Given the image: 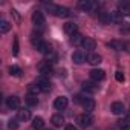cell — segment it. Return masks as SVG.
Here are the masks:
<instances>
[{"mask_svg":"<svg viewBox=\"0 0 130 130\" xmlns=\"http://www.w3.org/2000/svg\"><path fill=\"white\" fill-rule=\"evenodd\" d=\"M112 112H113L115 115H121V113L124 112V104L119 103V101H115V103L112 104Z\"/></svg>","mask_w":130,"mask_h":130,"instance_id":"cell-19","label":"cell"},{"mask_svg":"<svg viewBox=\"0 0 130 130\" xmlns=\"http://www.w3.org/2000/svg\"><path fill=\"white\" fill-rule=\"evenodd\" d=\"M86 60H87V55H86L84 51H75V52L72 54V61H74L75 64H81V63H84Z\"/></svg>","mask_w":130,"mask_h":130,"instance_id":"cell-7","label":"cell"},{"mask_svg":"<svg viewBox=\"0 0 130 130\" xmlns=\"http://www.w3.org/2000/svg\"><path fill=\"white\" fill-rule=\"evenodd\" d=\"M110 17H112V22H119L122 15L119 14V11H113V12H110Z\"/></svg>","mask_w":130,"mask_h":130,"instance_id":"cell-29","label":"cell"},{"mask_svg":"<svg viewBox=\"0 0 130 130\" xmlns=\"http://www.w3.org/2000/svg\"><path fill=\"white\" fill-rule=\"evenodd\" d=\"M122 130H130V125H125V127H122Z\"/></svg>","mask_w":130,"mask_h":130,"instance_id":"cell-35","label":"cell"},{"mask_svg":"<svg viewBox=\"0 0 130 130\" xmlns=\"http://www.w3.org/2000/svg\"><path fill=\"white\" fill-rule=\"evenodd\" d=\"M6 106H8L9 109H19V107H20V98L15 96V95L6 98Z\"/></svg>","mask_w":130,"mask_h":130,"instance_id":"cell-12","label":"cell"},{"mask_svg":"<svg viewBox=\"0 0 130 130\" xmlns=\"http://www.w3.org/2000/svg\"><path fill=\"white\" fill-rule=\"evenodd\" d=\"M68 104H69V100H68L66 96H58V98H55V101H54V107H55L57 110L66 109Z\"/></svg>","mask_w":130,"mask_h":130,"instance_id":"cell-8","label":"cell"},{"mask_svg":"<svg viewBox=\"0 0 130 130\" xmlns=\"http://www.w3.org/2000/svg\"><path fill=\"white\" fill-rule=\"evenodd\" d=\"M125 121H127V122H130V115L127 116V119H125Z\"/></svg>","mask_w":130,"mask_h":130,"instance_id":"cell-36","label":"cell"},{"mask_svg":"<svg viewBox=\"0 0 130 130\" xmlns=\"http://www.w3.org/2000/svg\"><path fill=\"white\" fill-rule=\"evenodd\" d=\"M81 106H83V109L86 110V113H90V112L95 110V101H93L92 98H84L83 103H81Z\"/></svg>","mask_w":130,"mask_h":130,"instance_id":"cell-11","label":"cell"},{"mask_svg":"<svg viewBox=\"0 0 130 130\" xmlns=\"http://www.w3.org/2000/svg\"><path fill=\"white\" fill-rule=\"evenodd\" d=\"M37 84H38V87H40L41 92H49V90L52 89V83H51L46 77H40V78L37 80Z\"/></svg>","mask_w":130,"mask_h":130,"instance_id":"cell-5","label":"cell"},{"mask_svg":"<svg viewBox=\"0 0 130 130\" xmlns=\"http://www.w3.org/2000/svg\"><path fill=\"white\" fill-rule=\"evenodd\" d=\"M29 118H31V112L29 110H26V109L19 110V113H17V119L19 121H28Z\"/></svg>","mask_w":130,"mask_h":130,"instance_id":"cell-20","label":"cell"},{"mask_svg":"<svg viewBox=\"0 0 130 130\" xmlns=\"http://www.w3.org/2000/svg\"><path fill=\"white\" fill-rule=\"evenodd\" d=\"M115 78H116V81H119V83H122V81H124V74H122L121 71H118V72L115 74Z\"/></svg>","mask_w":130,"mask_h":130,"instance_id":"cell-31","label":"cell"},{"mask_svg":"<svg viewBox=\"0 0 130 130\" xmlns=\"http://www.w3.org/2000/svg\"><path fill=\"white\" fill-rule=\"evenodd\" d=\"M122 49L125 52H130V41H122Z\"/></svg>","mask_w":130,"mask_h":130,"instance_id":"cell-33","label":"cell"},{"mask_svg":"<svg viewBox=\"0 0 130 130\" xmlns=\"http://www.w3.org/2000/svg\"><path fill=\"white\" fill-rule=\"evenodd\" d=\"M9 74L14 75V77H20V75H22V69H20L19 66H11V68H9Z\"/></svg>","mask_w":130,"mask_h":130,"instance_id":"cell-27","label":"cell"},{"mask_svg":"<svg viewBox=\"0 0 130 130\" xmlns=\"http://www.w3.org/2000/svg\"><path fill=\"white\" fill-rule=\"evenodd\" d=\"M31 43H32V46L37 49L41 43H43V38H41V35L40 34H35V32H32L31 34Z\"/></svg>","mask_w":130,"mask_h":130,"instance_id":"cell-15","label":"cell"},{"mask_svg":"<svg viewBox=\"0 0 130 130\" xmlns=\"http://www.w3.org/2000/svg\"><path fill=\"white\" fill-rule=\"evenodd\" d=\"M78 6H80L83 11H92V9L95 8V3L89 2V0H81V2L78 3Z\"/></svg>","mask_w":130,"mask_h":130,"instance_id":"cell-18","label":"cell"},{"mask_svg":"<svg viewBox=\"0 0 130 130\" xmlns=\"http://www.w3.org/2000/svg\"><path fill=\"white\" fill-rule=\"evenodd\" d=\"M103 61V57L101 55H98V54H89L87 55V63L89 64H92V66H98V64Z\"/></svg>","mask_w":130,"mask_h":130,"instance_id":"cell-13","label":"cell"},{"mask_svg":"<svg viewBox=\"0 0 130 130\" xmlns=\"http://www.w3.org/2000/svg\"><path fill=\"white\" fill-rule=\"evenodd\" d=\"M38 69H40L41 77H49L52 74V61H43L38 66Z\"/></svg>","mask_w":130,"mask_h":130,"instance_id":"cell-4","label":"cell"},{"mask_svg":"<svg viewBox=\"0 0 130 130\" xmlns=\"http://www.w3.org/2000/svg\"><path fill=\"white\" fill-rule=\"evenodd\" d=\"M47 11L51 12V14H54V15H57V17H68L71 12H69V9L66 8V6H60V5H47Z\"/></svg>","mask_w":130,"mask_h":130,"instance_id":"cell-1","label":"cell"},{"mask_svg":"<svg viewBox=\"0 0 130 130\" xmlns=\"http://www.w3.org/2000/svg\"><path fill=\"white\" fill-rule=\"evenodd\" d=\"M83 90L87 92V93H95V92H98V83H95V81H86L83 84Z\"/></svg>","mask_w":130,"mask_h":130,"instance_id":"cell-10","label":"cell"},{"mask_svg":"<svg viewBox=\"0 0 130 130\" xmlns=\"http://www.w3.org/2000/svg\"><path fill=\"white\" fill-rule=\"evenodd\" d=\"M12 54H14V55H17V54H19V38H17V37L14 38V46H12Z\"/></svg>","mask_w":130,"mask_h":130,"instance_id":"cell-30","label":"cell"},{"mask_svg":"<svg viewBox=\"0 0 130 130\" xmlns=\"http://www.w3.org/2000/svg\"><path fill=\"white\" fill-rule=\"evenodd\" d=\"M100 20H101L103 23H110V22H112L110 12H101V14H100Z\"/></svg>","mask_w":130,"mask_h":130,"instance_id":"cell-25","label":"cell"},{"mask_svg":"<svg viewBox=\"0 0 130 130\" xmlns=\"http://www.w3.org/2000/svg\"><path fill=\"white\" fill-rule=\"evenodd\" d=\"M32 23H34L35 26H38V28H43L44 23H46V19H44L43 12H40V11H34V14H32Z\"/></svg>","mask_w":130,"mask_h":130,"instance_id":"cell-2","label":"cell"},{"mask_svg":"<svg viewBox=\"0 0 130 130\" xmlns=\"http://www.w3.org/2000/svg\"><path fill=\"white\" fill-rule=\"evenodd\" d=\"M118 11H119L121 15H128L130 14V5L125 3V2H122V3L118 5Z\"/></svg>","mask_w":130,"mask_h":130,"instance_id":"cell-21","label":"cell"},{"mask_svg":"<svg viewBox=\"0 0 130 130\" xmlns=\"http://www.w3.org/2000/svg\"><path fill=\"white\" fill-rule=\"evenodd\" d=\"M78 124L80 125H83V127H89V125H92V122H93V118H92V115L90 113H83V115H80L78 116Z\"/></svg>","mask_w":130,"mask_h":130,"instance_id":"cell-6","label":"cell"},{"mask_svg":"<svg viewBox=\"0 0 130 130\" xmlns=\"http://www.w3.org/2000/svg\"><path fill=\"white\" fill-rule=\"evenodd\" d=\"M64 130H78L75 125H66V127H64Z\"/></svg>","mask_w":130,"mask_h":130,"instance_id":"cell-34","label":"cell"},{"mask_svg":"<svg viewBox=\"0 0 130 130\" xmlns=\"http://www.w3.org/2000/svg\"><path fill=\"white\" fill-rule=\"evenodd\" d=\"M63 29H64V32H66L68 35H74V34H77V25H75V23H72V22L64 23Z\"/></svg>","mask_w":130,"mask_h":130,"instance_id":"cell-14","label":"cell"},{"mask_svg":"<svg viewBox=\"0 0 130 130\" xmlns=\"http://www.w3.org/2000/svg\"><path fill=\"white\" fill-rule=\"evenodd\" d=\"M83 40H84V37L81 35V34H74L72 37H71V43L72 44H75V46H78V44H83Z\"/></svg>","mask_w":130,"mask_h":130,"instance_id":"cell-22","label":"cell"},{"mask_svg":"<svg viewBox=\"0 0 130 130\" xmlns=\"http://www.w3.org/2000/svg\"><path fill=\"white\" fill-rule=\"evenodd\" d=\"M44 130H51V128H44Z\"/></svg>","mask_w":130,"mask_h":130,"instance_id":"cell-37","label":"cell"},{"mask_svg":"<svg viewBox=\"0 0 130 130\" xmlns=\"http://www.w3.org/2000/svg\"><path fill=\"white\" fill-rule=\"evenodd\" d=\"M19 119H9V122H8V127H9V130H17L19 128V122H17Z\"/></svg>","mask_w":130,"mask_h":130,"instance_id":"cell-28","label":"cell"},{"mask_svg":"<svg viewBox=\"0 0 130 130\" xmlns=\"http://www.w3.org/2000/svg\"><path fill=\"white\" fill-rule=\"evenodd\" d=\"M9 29H11V23L9 22H6V20L0 22V32H2V34H6Z\"/></svg>","mask_w":130,"mask_h":130,"instance_id":"cell-23","label":"cell"},{"mask_svg":"<svg viewBox=\"0 0 130 130\" xmlns=\"http://www.w3.org/2000/svg\"><path fill=\"white\" fill-rule=\"evenodd\" d=\"M51 122H52L55 127H61V125L64 124V118H63L61 115L55 113V115H52V118H51Z\"/></svg>","mask_w":130,"mask_h":130,"instance_id":"cell-17","label":"cell"},{"mask_svg":"<svg viewBox=\"0 0 130 130\" xmlns=\"http://www.w3.org/2000/svg\"><path fill=\"white\" fill-rule=\"evenodd\" d=\"M26 103H28L29 106H37V104H38V98H37V95H31V93H28V96H26Z\"/></svg>","mask_w":130,"mask_h":130,"instance_id":"cell-24","label":"cell"},{"mask_svg":"<svg viewBox=\"0 0 130 130\" xmlns=\"http://www.w3.org/2000/svg\"><path fill=\"white\" fill-rule=\"evenodd\" d=\"M81 46H83V49H86V52H90V51H93L96 47V41L93 38H90V37H84Z\"/></svg>","mask_w":130,"mask_h":130,"instance_id":"cell-9","label":"cell"},{"mask_svg":"<svg viewBox=\"0 0 130 130\" xmlns=\"http://www.w3.org/2000/svg\"><path fill=\"white\" fill-rule=\"evenodd\" d=\"M44 127V119L41 118V116H35L34 119H32V128H35V130H41Z\"/></svg>","mask_w":130,"mask_h":130,"instance_id":"cell-16","label":"cell"},{"mask_svg":"<svg viewBox=\"0 0 130 130\" xmlns=\"http://www.w3.org/2000/svg\"><path fill=\"white\" fill-rule=\"evenodd\" d=\"M89 75H90V80L95 81V83L103 81V80L106 78V72H104L103 69H92V71L89 72Z\"/></svg>","mask_w":130,"mask_h":130,"instance_id":"cell-3","label":"cell"},{"mask_svg":"<svg viewBox=\"0 0 130 130\" xmlns=\"http://www.w3.org/2000/svg\"><path fill=\"white\" fill-rule=\"evenodd\" d=\"M11 14L14 15V19H15V23H20V15H19V12H17L15 9H12V11H11Z\"/></svg>","mask_w":130,"mask_h":130,"instance_id":"cell-32","label":"cell"},{"mask_svg":"<svg viewBox=\"0 0 130 130\" xmlns=\"http://www.w3.org/2000/svg\"><path fill=\"white\" fill-rule=\"evenodd\" d=\"M28 90H29V93H31V95H37L38 92H41V90H40V87H38V84H34V83L28 86Z\"/></svg>","mask_w":130,"mask_h":130,"instance_id":"cell-26","label":"cell"}]
</instances>
